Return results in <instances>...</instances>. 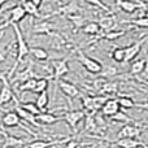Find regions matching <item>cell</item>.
Wrapping results in <instances>:
<instances>
[{"instance_id":"4","label":"cell","mask_w":148,"mask_h":148,"mask_svg":"<svg viewBox=\"0 0 148 148\" xmlns=\"http://www.w3.org/2000/svg\"><path fill=\"white\" fill-rule=\"evenodd\" d=\"M86 118V113L83 110H70V112H66L64 116H62V121L69 125V127L73 130V133H77V127H78V123L81 121H83Z\"/></svg>"},{"instance_id":"27","label":"cell","mask_w":148,"mask_h":148,"mask_svg":"<svg viewBox=\"0 0 148 148\" xmlns=\"http://www.w3.org/2000/svg\"><path fill=\"white\" fill-rule=\"evenodd\" d=\"M100 30L101 29H100V25L97 22H88L82 27V31L87 35H97L100 33Z\"/></svg>"},{"instance_id":"22","label":"cell","mask_w":148,"mask_h":148,"mask_svg":"<svg viewBox=\"0 0 148 148\" xmlns=\"http://www.w3.org/2000/svg\"><path fill=\"white\" fill-rule=\"evenodd\" d=\"M30 55H33V57L36 59L38 61H47L49 59L48 52L44 48H42V47H33V48H30Z\"/></svg>"},{"instance_id":"37","label":"cell","mask_w":148,"mask_h":148,"mask_svg":"<svg viewBox=\"0 0 148 148\" xmlns=\"http://www.w3.org/2000/svg\"><path fill=\"white\" fill-rule=\"evenodd\" d=\"M84 1H86L87 4H90V5H94V7H96V8H100V9H103L104 12L110 13V9L101 1V0H84Z\"/></svg>"},{"instance_id":"45","label":"cell","mask_w":148,"mask_h":148,"mask_svg":"<svg viewBox=\"0 0 148 148\" xmlns=\"http://www.w3.org/2000/svg\"><path fill=\"white\" fill-rule=\"evenodd\" d=\"M116 147V144H112V146H109V147H104V148H114Z\"/></svg>"},{"instance_id":"10","label":"cell","mask_w":148,"mask_h":148,"mask_svg":"<svg viewBox=\"0 0 148 148\" xmlns=\"http://www.w3.org/2000/svg\"><path fill=\"white\" fill-rule=\"evenodd\" d=\"M147 39H148V36L147 38H143L142 40L135 42V43H133L131 46L126 47L125 48V62L134 61V59L139 55V52H140V49H142V46H143V43L147 40Z\"/></svg>"},{"instance_id":"15","label":"cell","mask_w":148,"mask_h":148,"mask_svg":"<svg viewBox=\"0 0 148 148\" xmlns=\"http://www.w3.org/2000/svg\"><path fill=\"white\" fill-rule=\"evenodd\" d=\"M116 147L120 148H139V147H144L148 148L143 142H140L139 139L135 138H123V139H117L116 140Z\"/></svg>"},{"instance_id":"36","label":"cell","mask_w":148,"mask_h":148,"mask_svg":"<svg viewBox=\"0 0 148 148\" xmlns=\"http://www.w3.org/2000/svg\"><path fill=\"white\" fill-rule=\"evenodd\" d=\"M127 23H131V25H135L138 27H147L148 29V17H140L136 18V20H131V21H126Z\"/></svg>"},{"instance_id":"43","label":"cell","mask_w":148,"mask_h":148,"mask_svg":"<svg viewBox=\"0 0 148 148\" xmlns=\"http://www.w3.org/2000/svg\"><path fill=\"white\" fill-rule=\"evenodd\" d=\"M0 135H1V136H4V138H5V136H7V135H8V134H7V133H5V131L0 130Z\"/></svg>"},{"instance_id":"5","label":"cell","mask_w":148,"mask_h":148,"mask_svg":"<svg viewBox=\"0 0 148 148\" xmlns=\"http://www.w3.org/2000/svg\"><path fill=\"white\" fill-rule=\"evenodd\" d=\"M0 79H1V88H0V108H1L4 104H8L12 99H14V94L10 83L8 82V78L3 73H0Z\"/></svg>"},{"instance_id":"35","label":"cell","mask_w":148,"mask_h":148,"mask_svg":"<svg viewBox=\"0 0 148 148\" xmlns=\"http://www.w3.org/2000/svg\"><path fill=\"white\" fill-rule=\"evenodd\" d=\"M112 59L116 62H125V48H116L112 52Z\"/></svg>"},{"instance_id":"46","label":"cell","mask_w":148,"mask_h":148,"mask_svg":"<svg viewBox=\"0 0 148 148\" xmlns=\"http://www.w3.org/2000/svg\"><path fill=\"white\" fill-rule=\"evenodd\" d=\"M146 17H148V10H146Z\"/></svg>"},{"instance_id":"11","label":"cell","mask_w":148,"mask_h":148,"mask_svg":"<svg viewBox=\"0 0 148 148\" xmlns=\"http://www.w3.org/2000/svg\"><path fill=\"white\" fill-rule=\"evenodd\" d=\"M120 110H121V107H120V104H118V100L113 99V97H109V99L107 100V103L103 105L100 113H101L103 116H105V117L110 118L112 116H114L116 113L120 112Z\"/></svg>"},{"instance_id":"7","label":"cell","mask_w":148,"mask_h":148,"mask_svg":"<svg viewBox=\"0 0 148 148\" xmlns=\"http://www.w3.org/2000/svg\"><path fill=\"white\" fill-rule=\"evenodd\" d=\"M1 123H3V126H5V127H16V126H21V127L25 129L30 135L35 136V134H34L33 131L29 130L26 126H23L22 123H21L20 116H18L16 112H7L5 113V114L3 116V118H1Z\"/></svg>"},{"instance_id":"38","label":"cell","mask_w":148,"mask_h":148,"mask_svg":"<svg viewBox=\"0 0 148 148\" xmlns=\"http://www.w3.org/2000/svg\"><path fill=\"white\" fill-rule=\"evenodd\" d=\"M9 47L10 44H5V46H0V62H4L5 59L8 56V52H9Z\"/></svg>"},{"instance_id":"14","label":"cell","mask_w":148,"mask_h":148,"mask_svg":"<svg viewBox=\"0 0 148 148\" xmlns=\"http://www.w3.org/2000/svg\"><path fill=\"white\" fill-rule=\"evenodd\" d=\"M31 78H36V74L33 69V62L31 61L29 62V66L26 68V69L21 70V72H17L14 74V81L18 82L20 84L23 83V82H26V81H29V79H31Z\"/></svg>"},{"instance_id":"1","label":"cell","mask_w":148,"mask_h":148,"mask_svg":"<svg viewBox=\"0 0 148 148\" xmlns=\"http://www.w3.org/2000/svg\"><path fill=\"white\" fill-rule=\"evenodd\" d=\"M12 27H13V31H14V35H16V43H17V56H16V61H14V64H13L10 72H9V77H12L13 74H14V72L17 70V66L23 61V59L30 55V47H29L27 42H26L25 38H23V34H22V31H21V27L17 25V23L12 25Z\"/></svg>"},{"instance_id":"26","label":"cell","mask_w":148,"mask_h":148,"mask_svg":"<svg viewBox=\"0 0 148 148\" xmlns=\"http://www.w3.org/2000/svg\"><path fill=\"white\" fill-rule=\"evenodd\" d=\"M22 7L25 9L26 14L33 16V17H39V8L31 3V0H22Z\"/></svg>"},{"instance_id":"41","label":"cell","mask_w":148,"mask_h":148,"mask_svg":"<svg viewBox=\"0 0 148 148\" xmlns=\"http://www.w3.org/2000/svg\"><path fill=\"white\" fill-rule=\"evenodd\" d=\"M31 3H33L34 5H36V7H40L42 5V3H43V0H31Z\"/></svg>"},{"instance_id":"31","label":"cell","mask_w":148,"mask_h":148,"mask_svg":"<svg viewBox=\"0 0 148 148\" xmlns=\"http://www.w3.org/2000/svg\"><path fill=\"white\" fill-rule=\"evenodd\" d=\"M35 84H36V79L35 78H31L29 81L23 82L18 86V91L20 92H25V91H33L34 92V88H35Z\"/></svg>"},{"instance_id":"12","label":"cell","mask_w":148,"mask_h":148,"mask_svg":"<svg viewBox=\"0 0 148 148\" xmlns=\"http://www.w3.org/2000/svg\"><path fill=\"white\" fill-rule=\"evenodd\" d=\"M34 34H40V35H49L52 36L55 34V25L48 21H39L38 23L33 26Z\"/></svg>"},{"instance_id":"42","label":"cell","mask_w":148,"mask_h":148,"mask_svg":"<svg viewBox=\"0 0 148 148\" xmlns=\"http://www.w3.org/2000/svg\"><path fill=\"white\" fill-rule=\"evenodd\" d=\"M7 1H9V0H0V10H1V8H3V5L5 4Z\"/></svg>"},{"instance_id":"13","label":"cell","mask_w":148,"mask_h":148,"mask_svg":"<svg viewBox=\"0 0 148 148\" xmlns=\"http://www.w3.org/2000/svg\"><path fill=\"white\" fill-rule=\"evenodd\" d=\"M72 138H64V139H57V140H51V142H47V140H33L31 143L26 144L25 148H51L53 146H59V144L62 143H68Z\"/></svg>"},{"instance_id":"24","label":"cell","mask_w":148,"mask_h":148,"mask_svg":"<svg viewBox=\"0 0 148 148\" xmlns=\"http://www.w3.org/2000/svg\"><path fill=\"white\" fill-rule=\"evenodd\" d=\"M35 104H36V107H38L39 109L43 112V110L49 105V94H48V92H47V91L40 92V94L38 95V97H36Z\"/></svg>"},{"instance_id":"29","label":"cell","mask_w":148,"mask_h":148,"mask_svg":"<svg viewBox=\"0 0 148 148\" xmlns=\"http://www.w3.org/2000/svg\"><path fill=\"white\" fill-rule=\"evenodd\" d=\"M48 78L43 77V78H39L36 79V84H35V88H34V92L36 94H40V92H44L48 90Z\"/></svg>"},{"instance_id":"3","label":"cell","mask_w":148,"mask_h":148,"mask_svg":"<svg viewBox=\"0 0 148 148\" xmlns=\"http://www.w3.org/2000/svg\"><path fill=\"white\" fill-rule=\"evenodd\" d=\"M25 17H26V12L22 5H16V7H13L12 9L9 10V17H8V20L4 21V22L0 25V33H1L5 27H8V26H12V25H14V23L18 25L21 21L25 20Z\"/></svg>"},{"instance_id":"16","label":"cell","mask_w":148,"mask_h":148,"mask_svg":"<svg viewBox=\"0 0 148 148\" xmlns=\"http://www.w3.org/2000/svg\"><path fill=\"white\" fill-rule=\"evenodd\" d=\"M26 144H29L27 139H21L13 135H7L4 138L1 148H20V147H25Z\"/></svg>"},{"instance_id":"20","label":"cell","mask_w":148,"mask_h":148,"mask_svg":"<svg viewBox=\"0 0 148 148\" xmlns=\"http://www.w3.org/2000/svg\"><path fill=\"white\" fill-rule=\"evenodd\" d=\"M116 4L126 13H134L136 9L140 8V4L135 1H131V0H116Z\"/></svg>"},{"instance_id":"40","label":"cell","mask_w":148,"mask_h":148,"mask_svg":"<svg viewBox=\"0 0 148 148\" xmlns=\"http://www.w3.org/2000/svg\"><path fill=\"white\" fill-rule=\"evenodd\" d=\"M77 147H78V142L73 140V139H70L66 143V146H65V148H77Z\"/></svg>"},{"instance_id":"23","label":"cell","mask_w":148,"mask_h":148,"mask_svg":"<svg viewBox=\"0 0 148 148\" xmlns=\"http://www.w3.org/2000/svg\"><path fill=\"white\" fill-rule=\"evenodd\" d=\"M97 130H99V125H97L95 116H86V118H84V131L96 133Z\"/></svg>"},{"instance_id":"44","label":"cell","mask_w":148,"mask_h":148,"mask_svg":"<svg viewBox=\"0 0 148 148\" xmlns=\"http://www.w3.org/2000/svg\"><path fill=\"white\" fill-rule=\"evenodd\" d=\"M142 127H143V130H146V129H148V122H146L144 125H142Z\"/></svg>"},{"instance_id":"6","label":"cell","mask_w":148,"mask_h":148,"mask_svg":"<svg viewBox=\"0 0 148 148\" xmlns=\"http://www.w3.org/2000/svg\"><path fill=\"white\" fill-rule=\"evenodd\" d=\"M143 127L138 125H134V123H126L120 129L117 134V139H123V138H135L138 139L140 136Z\"/></svg>"},{"instance_id":"34","label":"cell","mask_w":148,"mask_h":148,"mask_svg":"<svg viewBox=\"0 0 148 148\" xmlns=\"http://www.w3.org/2000/svg\"><path fill=\"white\" fill-rule=\"evenodd\" d=\"M20 105L25 110H27L29 113H31V114H34V116H38V114H40L42 113V110L36 107L35 103H22V104H20Z\"/></svg>"},{"instance_id":"33","label":"cell","mask_w":148,"mask_h":148,"mask_svg":"<svg viewBox=\"0 0 148 148\" xmlns=\"http://www.w3.org/2000/svg\"><path fill=\"white\" fill-rule=\"evenodd\" d=\"M125 34H126L125 30H112V31H108V33L103 34V38L107 39V40H114V39L123 36Z\"/></svg>"},{"instance_id":"17","label":"cell","mask_w":148,"mask_h":148,"mask_svg":"<svg viewBox=\"0 0 148 148\" xmlns=\"http://www.w3.org/2000/svg\"><path fill=\"white\" fill-rule=\"evenodd\" d=\"M16 113H17L18 116H20L21 120H25L26 122H30L33 126H35V127H40V123L36 121V116L31 114V113H29L27 110H25L22 107H21L20 104H16V108H14Z\"/></svg>"},{"instance_id":"30","label":"cell","mask_w":148,"mask_h":148,"mask_svg":"<svg viewBox=\"0 0 148 148\" xmlns=\"http://www.w3.org/2000/svg\"><path fill=\"white\" fill-rule=\"evenodd\" d=\"M110 121H114V122H123V123H130V122H133V118L130 117V116H127L126 113H123V112H118V113H116L114 116H112L110 117Z\"/></svg>"},{"instance_id":"18","label":"cell","mask_w":148,"mask_h":148,"mask_svg":"<svg viewBox=\"0 0 148 148\" xmlns=\"http://www.w3.org/2000/svg\"><path fill=\"white\" fill-rule=\"evenodd\" d=\"M36 121L39 123H43V125H53L59 121H62V116L59 117V116H55L52 112H42L40 114L36 116Z\"/></svg>"},{"instance_id":"9","label":"cell","mask_w":148,"mask_h":148,"mask_svg":"<svg viewBox=\"0 0 148 148\" xmlns=\"http://www.w3.org/2000/svg\"><path fill=\"white\" fill-rule=\"evenodd\" d=\"M57 87L60 88V91L62 92L64 95H66L69 99H74V97L79 96L81 95V91L79 88L75 86V84L70 83V82H66V81H59L57 82Z\"/></svg>"},{"instance_id":"21","label":"cell","mask_w":148,"mask_h":148,"mask_svg":"<svg viewBox=\"0 0 148 148\" xmlns=\"http://www.w3.org/2000/svg\"><path fill=\"white\" fill-rule=\"evenodd\" d=\"M118 92V82L116 81H105L100 94L101 95H114Z\"/></svg>"},{"instance_id":"2","label":"cell","mask_w":148,"mask_h":148,"mask_svg":"<svg viewBox=\"0 0 148 148\" xmlns=\"http://www.w3.org/2000/svg\"><path fill=\"white\" fill-rule=\"evenodd\" d=\"M77 57H78L79 64H81L88 73H91V74H100L101 73V70H103L101 62L96 61V60L92 59V57H88L83 51L78 49V51H77Z\"/></svg>"},{"instance_id":"8","label":"cell","mask_w":148,"mask_h":148,"mask_svg":"<svg viewBox=\"0 0 148 148\" xmlns=\"http://www.w3.org/2000/svg\"><path fill=\"white\" fill-rule=\"evenodd\" d=\"M69 59H61V60H53L52 61V69H53V75L52 78L56 81V84L64 75L69 73V65H68Z\"/></svg>"},{"instance_id":"28","label":"cell","mask_w":148,"mask_h":148,"mask_svg":"<svg viewBox=\"0 0 148 148\" xmlns=\"http://www.w3.org/2000/svg\"><path fill=\"white\" fill-rule=\"evenodd\" d=\"M117 100H118L120 107L123 108V109H131V108H135V105H136V103L130 96H120Z\"/></svg>"},{"instance_id":"19","label":"cell","mask_w":148,"mask_h":148,"mask_svg":"<svg viewBox=\"0 0 148 148\" xmlns=\"http://www.w3.org/2000/svg\"><path fill=\"white\" fill-rule=\"evenodd\" d=\"M97 23L100 25V29H101V30H104L105 33H108V31H112V30H116V27H117V22H116L114 16L101 17Z\"/></svg>"},{"instance_id":"25","label":"cell","mask_w":148,"mask_h":148,"mask_svg":"<svg viewBox=\"0 0 148 148\" xmlns=\"http://www.w3.org/2000/svg\"><path fill=\"white\" fill-rule=\"evenodd\" d=\"M147 64V60H136V61L131 62V66H130V73L134 74V75H138V74H142L144 72Z\"/></svg>"},{"instance_id":"32","label":"cell","mask_w":148,"mask_h":148,"mask_svg":"<svg viewBox=\"0 0 148 148\" xmlns=\"http://www.w3.org/2000/svg\"><path fill=\"white\" fill-rule=\"evenodd\" d=\"M100 75L103 77V78H114V77L118 75V69L116 66H110V65H108L105 69L101 70V73H100Z\"/></svg>"},{"instance_id":"39","label":"cell","mask_w":148,"mask_h":148,"mask_svg":"<svg viewBox=\"0 0 148 148\" xmlns=\"http://www.w3.org/2000/svg\"><path fill=\"white\" fill-rule=\"evenodd\" d=\"M135 108H138V109H144V110H148V99L146 103H136Z\"/></svg>"}]
</instances>
